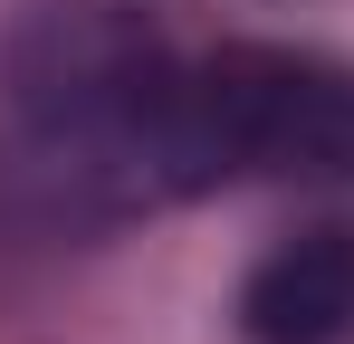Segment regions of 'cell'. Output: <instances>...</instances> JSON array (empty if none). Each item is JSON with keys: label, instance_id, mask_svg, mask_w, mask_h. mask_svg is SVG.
<instances>
[{"label": "cell", "instance_id": "1", "mask_svg": "<svg viewBox=\"0 0 354 344\" xmlns=\"http://www.w3.org/2000/svg\"><path fill=\"white\" fill-rule=\"evenodd\" d=\"M77 172L115 191H221V182H354V67L316 48L153 57L77 106Z\"/></svg>", "mask_w": 354, "mask_h": 344}, {"label": "cell", "instance_id": "2", "mask_svg": "<svg viewBox=\"0 0 354 344\" xmlns=\"http://www.w3.org/2000/svg\"><path fill=\"white\" fill-rule=\"evenodd\" d=\"M239 335L249 344H345L354 335V229H297L239 278Z\"/></svg>", "mask_w": 354, "mask_h": 344}]
</instances>
